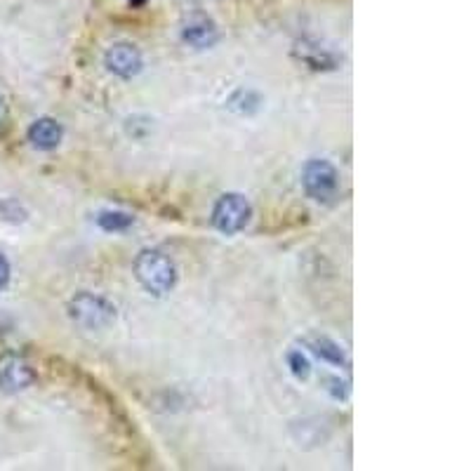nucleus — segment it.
I'll list each match as a JSON object with an SVG mask.
<instances>
[{"label": "nucleus", "instance_id": "nucleus-1", "mask_svg": "<svg viewBox=\"0 0 471 471\" xmlns=\"http://www.w3.org/2000/svg\"><path fill=\"white\" fill-rule=\"evenodd\" d=\"M135 278L149 295L163 298L177 286V267L156 247H146L135 257Z\"/></svg>", "mask_w": 471, "mask_h": 471}, {"label": "nucleus", "instance_id": "nucleus-2", "mask_svg": "<svg viewBox=\"0 0 471 471\" xmlns=\"http://www.w3.org/2000/svg\"><path fill=\"white\" fill-rule=\"evenodd\" d=\"M68 319L76 323L83 330H107L109 326L116 323L118 309L116 304L109 302L104 295H97V292H78L68 299Z\"/></svg>", "mask_w": 471, "mask_h": 471}, {"label": "nucleus", "instance_id": "nucleus-3", "mask_svg": "<svg viewBox=\"0 0 471 471\" xmlns=\"http://www.w3.org/2000/svg\"><path fill=\"white\" fill-rule=\"evenodd\" d=\"M340 170L328 158H311L302 168V189L311 201L330 203L340 194Z\"/></svg>", "mask_w": 471, "mask_h": 471}, {"label": "nucleus", "instance_id": "nucleus-4", "mask_svg": "<svg viewBox=\"0 0 471 471\" xmlns=\"http://www.w3.org/2000/svg\"><path fill=\"white\" fill-rule=\"evenodd\" d=\"M250 217H253V205L243 194H236V191L222 194L213 208L215 229L225 236L241 234L250 225Z\"/></svg>", "mask_w": 471, "mask_h": 471}, {"label": "nucleus", "instance_id": "nucleus-5", "mask_svg": "<svg viewBox=\"0 0 471 471\" xmlns=\"http://www.w3.org/2000/svg\"><path fill=\"white\" fill-rule=\"evenodd\" d=\"M38 375L22 356L7 353L0 359V392L5 393H19L26 392L28 387H34Z\"/></svg>", "mask_w": 471, "mask_h": 471}, {"label": "nucleus", "instance_id": "nucleus-6", "mask_svg": "<svg viewBox=\"0 0 471 471\" xmlns=\"http://www.w3.org/2000/svg\"><path fill=\"white\" fill-rule=\"evenodd\" d=\"M104 64L118 78H135L144 68V57L132 43H113L104 55Z\"/></svg>", "mask_w": 471, "mask_h": 471}, {"label": "nucleus", "instance_id": "nucleus-7", "mask_svg": "<svg viewBox=\"0 0 471 471\" xmlns=\"http://www.w3.org/2000/svg\"><path fill=\"white\" fill-rule=\"evenodd\" d=\"M26 137H28V141H31V146L38 149V152H52V149H57V146L62 144L64 128L57 123L55 118L46 116V118H38V120L31 123Z\"/></svg>", "mask_w": 471, "mask_h": 471}, {"label": "nucleus", "instance_id": "nucleus-8", "mask_svg": "<svg viewBox=\"0 0 471 471\" xmlns=\"http://www.w3.org/2000/svg\"><path fill=\"white\" fill-rule=\"evenodd\" d=\"M182 38L186 46L196 47V50H208L219 40V31L208 17H194L182 28Z\"/></svg>", "mask_w": 471, "mask_h": 471}, {"label": "nucleus", "instance_id": "nucleus-9", "mask_svg": "<svg viewBox=\"0 0 471 471\" xmlns=\"http://www.w3.org/2000/svg\"><path fill=\"white\" fill-rule=\"evenodd\" d=\"M304 344H307L309 351L314 353V356H319L320 361H326V363L337 365V368H344V365H349L347 351L342 349V344H337L335 340H330V337L311 335Z\"/></svg>", "mask_w": 471, "mask_h": 471}, {"label": "nucleus", "instance_id": "nucleus-10", "mask_svg": "<svg viewBox=\"0 0 471 471\" xmlns=\"http://www.w3.org/2000/svg\"><path fill=\"white\" fill-rule=\"evenodd\" d=\"M295 55L299 57V62H304L309 68H314V71H332L340 64L330 50L319 47L316 43H307V40L295 47Z\"/></svg>", "mask_w": 471, "mask_h": 471}, {"label": "nucleus", "instance_id": "nucleus-11", "mask_svg": "<svg viewBox=\"0 0 471 471\" xmlns=\"http://www.w3.org/2000/svg\"><path fill=\"white\" fill-rule=\"evenodd\" d=\"M264 99L259 97V92L255 90H236L234 95L229 97L226 107L234 113H241V116H250V113H257L262 109Z\"/></svg>", "mask_w": 471, "mask_h": 471}, {"label": "nucleus", "instance_id": "nucleus-12", "mask_svg": "<svg viewBox=\"0 0 471 471\" xmlns=\"http://www.w3.org/2000/svg\"><path fill=\"white\" fill-rule=\"evenodd\" d=\"M97 225L107 234H118V231H125L135 225V217L128 213H120V210H104V213L97 215Z\"/></svg>", "mask_w": 471, "mask_h": 471}, {"label": "nucleus", "instance_id": "nucleus-13", "mask_svg": "<svg viewBox=\"0 0 471 471\" xmlns=\"http://www.w3.org/2000/svg\"><path fill=\"white\" fill-rule=\"evenodd\" d=\"M0 219H5L10 225H24L28 219V210L17 198H3L0 201Z\"/></svg>", "mask_w": 471, "mask_h": 471}, {"label": "nucleus", "instance_id": "nucleus-14", "mask_svg": "<svg viewBox=\"0 0 471 471\" xmlns=\"http://www.w3.org/2000/svg\"><path fill=\"white\" fill-rule=\"evenodd\" d=\"M288 368H290L292 377L299 382H307L309 375H311V361H309L307 353L299 351V349H292V351L288 353Z\"/></svg>", "mask_w": 471, "mask_h": 471}, {"label": "nucleus", "instance_id": "nucleus-15", "mask_svg": "<svg viewBox=\"0 0 471 471\" xmlns=\"http://www.w3.org/2000/svg\"><path fill=\"white\" fill-rule=\"evenodd\" d=\"M328 382V393H330L332 399L335 401H347L349 393H351V389H349V382L340 380V377H326Z\"/></svg>", "mask_w": 471, "mask_h": 471}, {"label": "nucleus", "instance_id": "nucleus-16", "mask_svg": "<svg viewBox=\"0 0 471 471\" xmlns=\"http://www.w3.org/2000/svg\"><path fill=\"white\" fill-rule=\"evenodd\" d=\"M10 276H12L10 262H7L5 255L0 253V292L7 288V283H10Z\"/></svg>", "mask_w": 471, "mask_h": 471}, {"label": "nucleus", "instance_id": "nucleus-17", "mask_svg": "<svg viewBox=\"0 0 471 471\" xmlns=\"http://www.w3.org/2000/svg\"><path fill=\"white\" fill-rule=\"evenodd\" d=\"M5 118V101H3V97H0V120Z\"/></svg>", "mask_w": 471, "mask_h": 471}, {"label": "nucleus", "instance_id": "nucleus-18", "mask_svg": "<svg viewBox=\"0 0 471 471\" xmlns=\"http://www.w3.org/2000/svg\"><path fill=\"white\" fill-rule=\"evenodd\" d=\"M130 3H135V5H141V3H146V0H130Z\"/></svg>", "mask_w": 471, "mask_h": 471}]
</instances>
